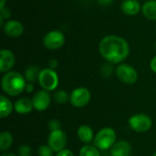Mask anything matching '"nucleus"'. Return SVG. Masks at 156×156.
<instances>
[{"label": "nucleus", "instance_id": "obj_1", "mask_svg": "<svg viewBox=\"0 0 156 156\" xmlns=\"http://www.w3.org/2000/svg\"><path fill=\"white\" fill-rule=\"evenodd\" d=\"M101 55L109 63L118 64L122 63L127 58L130 53V47L128 42L119 36H106L99 45Z\"/></svg>", "mask_w": 156, "mask_h": 156}, {"label": "nucleus", "instance_id": "obj_2", "mask_svg": "<svg viewBox=\"0 0 156 156\" xmlns=\"http://www.w3.org/2000/svg\"><path fill=\"white\" fill-rule=\"evenodd\" d=\"M2 89L9 96H17L21 94L26 88V79L16 71L6 72L1 81Z\"/></svg>", "mask_w": 156, "mask_h": 156}, {"label": "nucleus", "instance_id": "obj_3", "mask_svg": "<svg viewBox=\"0 0 156 156\" xmlns=\"http://www.w3.org/2000/svg\"><path fill=\"white\" fill-rule=\"evenodd\" d=\"M116 142V133L113 129L110 127H106L101 129L95 135L94 138V145L102 151L108 150L112 148Z\"/></svg>", "mask_w": 156, "mask_h": 156}, {"label": "nucleus", "instance_id": "obj_4", "mask_svg": "<svg viewBox=\"0 0 156 156\" xmlns=\"http://www.w3.org/2000/svg\"><path fill=\"white\" fill-rule=\"evenodd\" d=\"M37 80L43 90L48 91L54 90L58 85V76L52 69H42L39 73Z\"/></svg>", "mask_w": 156, "mask_h": 156}, {"label": "nucleus", "instance_id": "obj_5", "mask_svg": "<svg viewBox=\"0 0 156 156\" xmlns=\"http://www.w3.org/2000/svg\"><path fill=\"white\" fill-rule=\"evenodd\" d=\"M116 75L118 79L128 85L134 84L138 80V73L135 69L128 64H121L116 69Z\"/></svg>", "mask_w": 156, "mask_h": 156}, {"label": "nucleus", "instance_id": "obj_6", "mask_svg": "<svg viewBox=\"0 0 156 156\" xmlns=\"http://www.w3.org/2000/svg\"><path fill=\"white\" fill-rule=\"evenodd\" d=\"M151 118L145 114H135L129 119V125L136 133H145L152 127Z\"/></svg>", "mask_w": 156, "mask_h": 156}, {"label": "nucleus", "instance_id": "obj_7", "mask_svg": "<svg viewBox=\"0 0 156 156\" xmlns=\"http://www.w3.org/2000/svg\"><path fill=\"white\" fill-rule=\"evenodd\" d=\"M91 98V94L90 92V90L86 88L83 87H80L75 89L70 96H69V101L70 103L76 107V108H82L85 107L90 101Z\"/></svg>", "mask_w": 156, "mask_h": 156}, {"label": "nucleus", "instance_id": "obj_8", "mask_svg": "<svg viewBox=\"0 0 156 156\" xmlns=\"http://www.w3.org/2000/svg\"><path fill=\"white\" fill-rule=\"evenodd\" d=\"M65 43V36L58 30H53L46 34L43 38V45L50 50L60 48Z\"/></svg>", "mask_w": 156, "mask_h": 156}, {"label": "nucleus", "instance_id": "obj_9", "mask_svg": "<svg viewBox=\"0 0 156 156\" xmlns=\"http://www.w3.org/2000/svg\"><path fill=\"white\" fill-rule=\"evenodd\" d=\"M48 144L53 150V152L58 153L64 150L67 144L66 133L61 130L51 132L48 138Z\"/></svg>", "mask_w": 156, "mask_h": 156}, {"label": "nucleus", "instance_id": "obj_10", "mask_svg": "<svg viewBox=\"0 0 156 156\" xmlns=\"http://www.w3.org/2000/svg\"><path fill=\"white\" fill-rule=\"evenodd\" d=\"M50 101H51L50 95L48 91L45 90L37 91L32 98L33 107L35 110L38 112H43L47 110L50 105Z\"/></svg>", "mask_w": 156, "mask_h": 156}, {"label": "nucleus", "instance_id": "obj_11", "mask_svg": "<svg viewBox=\"0 0 156 156\" xmlns=\"http://www.w3.org/2000/svg\"><path fill=\"white\" fill-rule=\"evenodd\" d=\"M4 32L10 37H18L23 34L24 27L17 20H9L3 26Z\"/></svg>", "mask_w": 156, "mask_h": 156}, {"label": "nucleus", "instance_id": "obj_12", "mask_svg": "<svg viewBox=\"0 0 156 156\" xmlns=\"http://www.w3.org/2000/svg\"><path fill=\"white\" fill-rule=\"evenodd\" d=\"M15 56L8 49H2L0 51V71L7 72L15 65Z\"/></svg>", "mask_w": 156, "mask_h": 156}, {"label": "nucleus", "instance_id": "obj_13", "mask_svg": "<svg viewBox=\"0 0 156 156\" xmlns=\"http://www.w3.org/2000/svg\"><path fill=\"white\" fill-rule=\"evenodd\" d=\"M132 154V146L126 141H121L115 143L111 148L112 156H130Z\"/></svg>", "mask_w": 156, "mask_h": 156}, {"label": "nucleus", "instance_id": "obj_14", "mask_svg": "<svg viewBox=\"0 0 156 156\" xmlns=\"http://www.w3.org/2000/svg\"><path fill=\"white\" fill-rule=\"evenodd\" d=\"M141 4L138 0H124L121 5L122 11L127 16H135L141 10Z\"/></svg>", "mask_w": 156, "mask_h": 156}, {"label": "nucleus", "instance_id": "obj_15", "mask_svg": "<svg viewBox=\"0 0 156 156\" xmlns=\"http://www.w3.org/2000/svg\"><path fill=\"white\" fill-rule=\"evenodd\" d=\"M33 108L32 100L27 97L18 99L15 103V110L18 114H27L31 112Z\"/></svg>", "mask_w": 156, "mask_h": 156}, {"label": "nucleus", "instance_id": "obj_16", "mask_svg": "<svg viewBox=\"0 0 156 156\" xmlns=\"http://www.w3.org/2000/svg\"><path fill=\"white\" fill-rule=\"evenodd\" d=\"M77 134L79 139L83 143V144H89L90 143L94 141V133L92 129L88 126V125H81L79 127L78 131H77Z\"/></svg>", "mask_w": 156, "mask_h": 156}, {"label": "nucleus", "instance_id": "obj_17", "mask_svg": "<svg viewBox=\"0 0 156 156\" xmlns=\"http://www.w3.org/2000/svg\"><path fill=\"white\" fill-rule=\"evenodd\" d=\"M142 11L146 18L156 20V0H149L145 2L142 6Z\"/></svg>", "mask_w": 156, "mask_h": 156}, {"label": "nucleus", "instance_id": "obj_18", "mask_svg": "<svg viewBox=\"0 0 156 156\" xmlns=\"http://www.w3.org/2000/svg\"><path fill=\"white\" fill-rule=\"evenodd\" d=\"M13 104L12 102L5 96L0 97V117L5 118L9 116L13 112Z\"/></svg>", "mask_w": 156, "mask_h": 156}, {"label": "nucleus", "instance_id": "obj_19", "mask_svg": "<svg viewBox=\"0 0 156 156\" xmlns=\"http://www.w3.org/2000/svg\"><path fill=\"white\" fill-rule=\"evenodd\" d=\"M13 144V136L9 132H3L0 134V150L6 151Z\"/></svg>", "mask_w": 156, "mask_h": 156}, {"label": "nucleus", "instance_id": "obj_20", "mask_svg": "<svg viewBox=\"0 0 156 156\" xmlns=\"http://www.w3.org/2000/svg\"><path fill=\"white\" fill-rule=\"evenodd\" d=\"M40 71L38 70V68L36 66H30L28 67L26 70H25V79L32 83L34 81H36L37 80H38V76H39Z\"/></svg>", "mask_w": 156, "mask_h": 156}, {"label": "nucleus", "instance_id": "obj_21", "mask_svg": "<svg viewBox=\"0 0 156 156\" xmlns=\"http://www.w3.org/2000/svg\"><path fill=\"white\" fill-rule=\"evenodd\" d=\"M80 156H101L99 149L94 145H84L80 151Z\"/></svg>", "mask_w": 156, "mask_h": 156}, {"label": "nucleus", "instance_id": "obj_22", "mask_svg": "<svg viewBox=\"0 0 156 156\" xmlns=\"http://www.w3.org/2000/svg\"><path fill=\"white\" fill-rule=\"evenodd\" d=\"M53 99L57 103L64 104L69 100V96L68 95V93L66 91H64L63 90H58L54 93Z\"/></svg>", "mask_w": 156, "mask_h": 156}, {"label": "nucleus", "instance_id": "obj_23", "mask_svg": "<svg viewBox=\"0 0 156 156\" xmlns=\"http://www.w3.org/2000/svg\"><path fill=\"white\" fill-rule=\"evenodd\" d=\"M39 156H53V150L48 145H41L38 149Z\"/></svg>", "mask_w": 156, "mask_h": 156}, {"label": "nucleus", "instance_id": "obj_24", "mask_svg": "<svg viewBox=\"0 0 156 156\" xmlns=\"http://www.w3.org/2000/svg\"><path fill=\"white\" fill-rule=\"evenodd\" d=\"M112 63H107V64H104L102 67H101V74L104 76V77H110L113 71V68L112 66L111 65Z\"/></svg>", "mask_w": 156, "mask_h": 156}, {"label": "nucleus", "instance_id": "obj_25", "mask_svg": "<svg viewBox=\"0 0 156 156\" xmlns=\"http://www.w3.org/2000/svg\"><path fill=\"white\" fill-rule=\"evenodd\" d=\"M60 126H61V123H60V122H59L58 120H57V119H53V120L49 121V122H48V129H49L51 132L60 130Z\"/></svg>", "mask_w": 156, "mask_h": 156}, {"label": "nucleus", "instance_id": "obj_26", "mask_svg": "<svg viewBox=\"0 0 156 156\" xmlns=\"http://www.w3.org/2000/svg\"><path fill=\"white\" fill-rule=\"evenodd\" d=\"M18 154L19 156H31L32 150L27 145H22L18 149Z\"/></svg>", "mask_w": 156, "mask_h": 156}, {"label": "nucleus", "instance_id": "obj_27", "mask_svg": "<svg viewBox=\"0 0 156 156\" xmlns=\"http://www.w3.org/2000/svg\"><path fill=\"white\" fill-rule=\"evenodd\" d=\"M10 10L8 9V8H3V9H1V14H0V16H1V20H4V19H7L9 16H10Z\"/></svg>", "mask_w": 156, "mask_h": 156}, {"label": "nucleus", "instance_id": "obj_28", "mask_svg": "<svg viewBox=\"0 0 156 156\" xmlns=\"http://www.w3.org/2000/svg\"><path fill=\"white\" fill-rule=\"evenodd\" d=\"M56 156H74V154H73L70 150L64 149V150H62V151L58 152Z\"/></svg>", "mask_w": 156, "mask_h": 156}, {"label": "nucleus", "instance_id": "obj_29", "mask_svg": "<svg viewBox=\"0 0 156 156\" xmlns=\"http://www.w3.org/2000/svg\"><path fill=\"white\" fill-rule=\"evenodd\" d=\"M150 68L152 69L153 72L156 73V56L154 58H153V59L151 60V63H150Z\"/></svg>", "mask_w": 156, "mask_h": 156}, {"label": "nucleus", "instance_id": "obj_30", "mask_svg": "<svg viewBox=\"0 0 156 156\" xmlns=\"http://www.w3.org/2000/svg\"><path fill=\"white\" fill-rule=\"evenodd\" d=\"M25 90L27 91V92H32L33 90H34V85L32 84V83H27V85H26V88H25Z\"/></svg>", "mask_w": 156, "mask_h": 156}, {"label": "nucleus", "instance_id": "obj_31", "mask_svg": "<svg viewBox=\"0 0 156 156\" xmlns=\"http://www.w3.org/2000/svg\"><path fill=\"white\" fill-rule=\"evenodd\" d=\"M113 0H98L99 4L101 5H103V6H106V5H109L112 3Z\"/></svg>", "mask_w": 156, "mask_h": 156}, {"label": "nucleus", "instance_id": "obj_32", "mask_svg": "<svg viewBox=\"0 0 156 156\" xmlns=\"http://www.w3.org/2000/svg\"><path fill=\"white\" fill-rule=\"evenodd\" d=\"M57 65H58V62H57V60H55V59H51L50 61H49V66H50V69H55L56 67H57Z\"/></svg>", "mask_w": 156, "mask_h": 156}, {"label": "nucleus", "instance_id": "obj_33", "mask_svg": "<svg viewBox=\"0 0 156 156\" xmlns=\"http://www.w3.org/2000/svg\"><path fill=\"white\" fill-rule=\"evenodd\" d=\"M5 0H1V4H0V8L1 9L5 8Z\"/></svg>", "mask_w": 156, "mask_h": 156}, {"label": "nucleus", "instance_id": "obj_34", "mask_svg": "<svg viewBox=\"0 0 156 156\" xmlns=\"http://www.w3.org/2000/svg\"><path fill=\"white\" fill-rule=\"evenodd\" d=\"M1 156H16V154H12V153H5V154H3Z\"/></svg>", "mask_w": 156, "mask_h": 156}, {"label": "nucleus", "instance_id": "obj_35", "mask_svg": "<svg viewBox=\"0 0 156 156\" xmlns=\"http://www.w3.org/2000/svg\"><path fill=\"white\" fill-rule=\"evenodd\" d=\"M154 156H156V152H155V154H154Z\"/></svg>", "mask_w": 156, "mask_h": 156}, {"label": "nucleus", "instance_id": "obj_36", "mask_svg": "<svg viewBox=\"0 0 156 156\" xmlns=\"http://www.w3.org/2000/svg\"><path fill=\"white\" fill-rule=\"evenodd\" d=\"M155 49H156V43H155Z\"/></svg>", "mask_w": 156, "mask_h": 156}, {"label": "nucleus", "instance_id": "obj_37", "mask_svg": "<svg viewBox=\"0 0 156 156\" xmlns=\"http://www.w3.org/2000/svg\"><path fill=\"white\" fill-rule=\"evenodd\" d=\"M106 156H110V155H106ZM111 156H112V155H111Z\"/></svg>", "mask_w": 156, "mask_h": 156}]
</instances>
